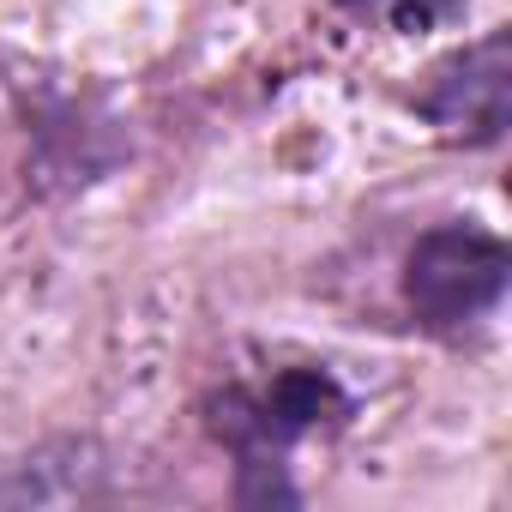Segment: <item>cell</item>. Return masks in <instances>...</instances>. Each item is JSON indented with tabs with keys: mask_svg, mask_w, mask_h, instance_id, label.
Instances as JSON below:
<instances>
[{
	"mask_svg": "<svg viewBox=\"0 0 512 512\" xmlns=\"http://www.w3.org/2000/svg\"><path fill=\"white\" fill-rule=\"evenodd\" d=\"M350 416V392L332 380V368H284L266 386H235L217 398L211 428L223 434V446L235 452V494L247 506H272V500H296L284 458L296 440H308L314 428H332Z\"/></svg>",
	"mask_w": 512,
	"mask_h": 512,
	"instance_id": "cell-1",
	"label": "cell"
},
{
	"mask_svg": "<svg viewBox=\"0 0 512 512\" xmlns=\"http://www.w3.org/2000/svg\"><path fill=\"white\" fill-rule=\"evenodd\" d=\"M512 284V253L482 223H434L404 260V302L428 332L482 326Z\"/></svg>",
	"mask_w": 512,
	"mask_h": 512,
	"instance_id": "cell-2",
	"label": "cell"
},
{
	"mask_svg": "<svg viewBox=\"0 0 512 512\" xmlns=\"http://www.w3.org/2000/svg\"><path fill=\"white\" fill-rule=\"evenodd\" d=\"M416 115L464 145H500L512 121V43L506 31H488L482 43L446 55L428 85L416 91Z\"/></svg>",
	"mask_w": 512,
	"mask_h": 512,
	"instance_id": "cell-3",
	"label": "cell"
},
{
	"mask_svg": "<svg viewBox=\"0 0 512 512\" xmlns=\"http://www.w3.org/2000/svg\"><path fill=\"white\" fill-rule=\"evenodd\" d=\"M338 7H350L356 19H386L392 31L416 37V31H440L464 13V0H338Z\"/></svg>",
	"mask_w": 512,
	"mask_h": 512,
	"instance_id": "cell-4",
	"label": "cell"
}]
</instances>
